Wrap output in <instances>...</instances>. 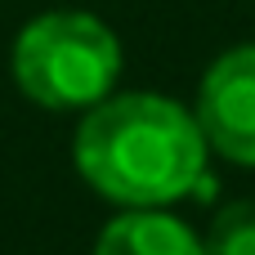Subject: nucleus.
Instances as JSON below:
<instances>
[{"instance_id":"obj_5","label":"nucleus","mask_w":255,"mask_h":255,"mask_svg":"<svg viewBox=\"0 0 255 255\" xmlns=\"http://www.w3.org/2000/svg\"><path fill=\"white\" fill-rule=\"evenodd\" d=\"M206 255H255V202L238 197L215 211L211 229L202 233Z\"/></svg>"},{"instance_id":"obj_1","label":"nucleus","mask_w":255,"mask_h":255,"mask_svg":"<svg viewBox=\"0 0 255 255\" xmlns=\"http://www.w3.org/2000/svg\"><path fill=\"white\" fill-rule=\"evenodd\" d=\"M72 161L76 175L121 211H166L184 197L215 193L206 170L211 148L193 108L152 90H126L94 103L76 126Z\"/></svg>"},{"instance_id":"obj_3","label":"nucleus","mask_w":255,"mask_h":255,"mask_svg":"<svg viewBox=\"0 0 255 255\" xmlns=\"http://www.w3.org/2000/svg\"><path fill=\"white\" fill-rule=\"evenodd\" d=\"M193 117L215 157L255 170V40L224 49L202 72Z\"/></svg>"},{"instance_id":"obj_4","label":"nucleus","mask_w":255,"mask_h":255,"mask_svg":"<svg viewBox=\"0 0 255 255\" xmlns=\"http://www.w3.org/2000/svg\"><path fill=\"white\" fill-rule=\"evenodd\" d=\"M94 255H206V247L170 211H121L99 229Z\"/></svg>"},{"instance_id":"obj_2","label":"nucleus","mask_w":255,"mask_h":255,"mask_svg":"<svg viewBox=\"0 0 255 255\" xmlns=\"http://www.w3.org/2000/svg\"><path fill=\"white\" fill-rule=\"evenodd\" d=\"M13 85L45 112H90L121 81L117 31L85 9H49L22 22L13 40Z\"/></svg>"}]
</instances>
